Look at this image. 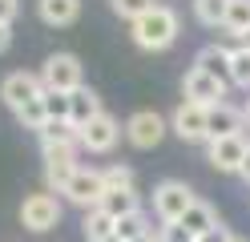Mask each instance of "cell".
I'll return each instance as SVG.
<instances>
[{
    "instance_id": "28",
    "label": "cell",
    "mask_w": 250,
    "mask_h": 242,
    "mask_svg": "<svg viewBox=\"0 0 250 242\" xmlns=\"http://www.w3.org/2000/svg\"><path fill=\"white\" fill-rule=\"evenodd\" d=\"M158 242H194V234L182 222H162L158 226Z\"/></svg>"
},
{
    "instance_id": "9",
    "label": "cell",
    "mask_w": 250,
    "mask_h": 242,
    "mask_svg": "<svg viewBox=\"0 0 250 242\" xmlns=\"http://www.w3.org/2000/svg\"><path fill=\"white\" fill-rule=\"evenodd\" d=\"M169 129L182 137V141H206L210 137V105H198V101H182L169 117Z\"/></svg>"
},
{
    "instance_id": "19",
    "label": "cell",
    "mask_w": 250,
    "mask_h": 242,
    "mask_svg": "<svg viewBox=\"0 0 250 242\" xmlns=\"http://www.w3.org/2000/svg\"><path fill=\"white\" fill-rule=\"evenodd\" d=\"M178 222H182V226H186V230H190L194 238H202V234H206V230H214V226L222 222V218L214 214V206H210V202H194V206L186 210V214H182Z\"/></svg>"
},
{
    "instance_id": "7",
    "label": "cell",
    "mask_w": 250,
    "mask_h": 242,
    "mask_svg": "<svg viewBox=\"0 0 250 242\" xmlns=\"http://www.w3.org/2000/svg\"><path fill=\"white\" fill-rule=\"evenodd\" d=\"M166 133H169V121L162 113H153V109H137V113H129V121H125V141H129L133 150H153Z\"/></svg>"
},
{
    "instance_id": "2",
    "label": "cell",
    "mask_w": 250,
    "mask_h": 242,
    "mask_svg": "<svg viewBox=\"0 0 250 242\" xmlns=\"http://www.w3.org/2000/svg\"><path fill=\"white\" fill-rule=\"evenodd\" d=\"M129 32H133L137 48H146V53H166V48L178 41L182 21H178V12L169 4H153L149 12L137 16V21H129Z\"/></svg>"
},
{
    "instance_id": "13",
    "label": "cell",
    "mask_w": 250,
    "mask_h": 242,
    "mask_svg": "<svg viewBox=\"0 0 250 242\" xmlns=\"http://www.w3.org/2000/svg\"><path fill=\"white\" fill-rule=\"evenodd\" d=\"M242 129H246V117H242L238 105H230V101L210 105V137H206V141H214V137H230V133H242Z\"/></svg>"
},
{
    "instance_id": "4",
    "label": "cell",
    "mask_w": 250,
    "mask_h": 242,
    "mask_svg": "<svg viewBox=\"0 0 250 242\" xmlns=\"http://www.w3.org/2000/svg\"><path fill=\"white\" fill-rule=\"evenodd\" d=\"M149 202H153V214H158V222H178L198 198H194V190L186 186V182H178V177H166V182L153 186V198H149Z\"/></svg>"
},
{
    "instance_id": "21",
    "label": "cell",
    "mask_w": 250,
    "mask_h": 242,
    "mask_svg": "<svg viewBox=\"0 0 250 242\" xmlns=\"http://www.w3.org/2000/svg\"><path fill=\"white\" fill-rule=\"evenodd\" d=\"M226 12H230V0H194V16L206 28H222L226 24Z\"/></svg>"
},
{
    "instance_id": "16",
    "label": "cell",
    "mask_w": 250,
    "mask_h": 242,
    "mask_svg": "<svg viewBox=\"0 0 250 242\" xmlns=\"http://www.w3.org/2000/svg\"><path fill=\"white\" fill-rule=\"evenodd\" d=\"M37 133H41V145H69V150H81V125H73L69 117L65 121H44Z\"/></svg>"
},
{
    "instance_id": "3",
    "label": "cell",
    "mask_w": 250,
    "mask_h": 242,
    "mask_svg": "<svg viewBox=\"0 0 250 242\" xmlns=\"http://www.w3.org/2000/svg\"><path fill=\"white\" fill-rule=\"evenodd\" d=\"M61 198L53 190H44V194H28V198L21 202V226L24 230H33V234H49L61 226Z\"/></svg>"
},
{
    "instance_id": "14",
    "label": "cell",
    "mask_w": 250,
    "mask_h": 242,
    "mask_svg": "<svg viewBox=\"0 0 250 242\" xmlns=\"http://www.w3.org/2000/svg\"><path fill=\"white\" fill-rule=\"evenodd\" d=\"M37 12H41L44 24L65 28V24H73L81 16V0H37Z\"/></svg>"
},
{
    "instance_id": "31",
    "label": "cell",
    "mask_w": 250,
    "mask_h": 242,
    "mask_svg": "<svg viewBox=\"0 0 250 242\" xmlns=\"http://www.w3.org/2000/svg\"><path fill=\"white\" fill-rule=\"evenodd\" d=\"M12 44V24H0V53H8Z\"/></svg>"
},
{
    "instance_id": "12",
    "label": "cell",
    "mask_w": 250,
    "mask_h": 242,
    "mask_svg": "<svg viewBox=\"0 0 250 242\" xmlns=\"http://www.w3.org/2000/svg\"><path fill=\"white\" fill-rule=\"evenodd\" d=\"M226 81H218V77H210L206 69H194L182 77V93H186V101H198V105H218V101H226Z\"/></svg>"
},
{
    "instance_id": "11",
    "label": "cell",
    "mask_w": 250,
    "mask_h": 242,
    "mask_svg": "<svg viewBox=\"0 0 250 242\" xmlns=\"http://www.w3.org/2000/svg\"><path fill=\"white\" fill-rule=\"evenodd\" d=\"M65 198H69L77 210H93V206H101V198H105V177H101V170L81 166V170L73 174V182H69V190H65Z\"/></svg>"
},
{
    "instance_id": "27",
    "label": "cell",
    "mask_w": 250,
    "mask_h": 242,
    "mask_svg": "<svg viewBox=\"0 0 250 242\" xmlns=\"http://www.w3.org/2000/svg\"><path fill=\"white\" fill-rule=\"evenodd\" d=\"M101 177H105V190H125V186H133V170L129 166H105L101 170Z\"/></svg>"
},
{
    "instance_id": "22",
    "label": "cell",
    "mask_w": 250,
    "mask_h": 242,
    "mask_svg": "<svg viewBox=\"0 0 250 242\" xmlns=\"http://www.w3.org/2000/svg\"><path fill=\"white\" fill-rule=\"evenodd\" d=\"M113 234H117L121 242H133V238H142V234H153V230H149V214H146V210H137V214H125V218H117Z\"/></svg>"
},
{
    "instance_id": "17",
    "label": "cell",
    "mask_w": 250,
    "mask_h": 242,
    "mask_svg": "<svg viewBox=\"0 0 250 242\" xmlns=\"http://www.w3.org/2000/svg\"><path fill=\"white\" fill-rule=\"evenodd\" d=\"M69 101H73V109H69V121H73V125H89L97 113H105V109H101V97L93 93L89 85L73 89V93H69Z\"/></svg>"
},
{
    "instance_id": "35",
    "label": "cell",
    "mask_w": 250,
    "mask_h": 242,
    "mask_svg": "<svg viewBox=\"0 0 250 242\" xmlns=\"http://www.w3.org/2000/svg\"><path fill=\"white\" fill-rule=\"evenodd\" d=\"M238 44H246V48H250V28H246V32H242V37H238Z\"/></svg>"
},
{
    "instance_id": "38",
    "label": "cell",
    "mask_w": 250,
    "mask_h": 242,
    "mask_svg": "<svg viewBox=\"0 0 250 242\" xmlns=\"http://www.w3.org/2000/svg\"><path fill=\"white\" fill-rule=\"evenodd\" d=\"M194 242H198V238H194Z\"/></svg>"
},
{
    "instance_id": "18",
    "label": "cell",
    "mask_w": 250,
    "mask_h": 242,
    "mask_svg": "<svg viewBox=\"0 0 250 242\" xmlns=\"http://www.w3.org/2000/svg\"><path fill=\"white\" fill-rule=\"evenodd\" d=\"M101 210H105V214H113V218L137 214V210H142V194H137L133 186H125V190H105V198H101Z\"/></svg>"
},
{
    "instance_id": "20",
    "label": "cell",
    "mask_w": 250,
    "mask_h": 242,
    "mask_svg": "<svg viewBox=\"0 0 250 242\" xmlns=\"http://www.w3.org/2000/svg\"><path fill=\"white\" fill-rule=\"evenodd\" d=\"M85 242H97V238H109L113 234V226H117V218L113 214H105L101 206H93V210H85Z\"/></svg>"
},
{
    "instance_id": "25",
    "label": "cell",
    "mask_w": 250,
    "mask_h": 242,
    "mask_svg": "<svg viewBox=\"0 0 250 242\" xmlns=\"http://www.w3.org/2000/svg\"><path fill=\"white\" fill-rule=\"evenodd\" d=\"M44 113H49V121H65L69 117V109H73V101H69V93H61V89H44Z\"/></svg>"
},
{
    "instance_id": "36",
    "label": "cell",
    "mask_w": 250,
    "mask_h": 242,
    "mask_svg": "<svg viewBox=\"0 0 250 242\" xmlns=\"http://www.w3.org/2000/svg\"><path fill=\"white\" fill-rule=\"evenodd\" d=\"M97 242H121V238H117V234H109V238H97Z\"/></svg>"
},
{
    "instance_id": "37",
    "label": "cell",
    "mask_w": 250,
    "mask_h": 242,
    "mask_svg": "<svg viewBox=\"0 0 250 242\" xmlns=\"http://www.w3.org/2000/svg\"><path fill=\"white\" fill-rule=\"evenodd\" d=\"M230 242H246V238H238V234H230Z\"/></svg>"
},
{
    "instance_id": "1",
    "label": "cell",
    "mask_w": 250,
    "mask_h": 242,
    "mask_svg": "<svg viewBox=\"0 0 250 242\" xmlns=\"http://www.w3.org/2000/svg\"><path fill=\"white\" fill-rule=\"evenodd\" d=\"M0 97H4V105L17 113V121L24 129H41L44 121H49V113H44V81L41 73H8L4 85H0Z\"/></svg>"
},
{
    "instance_id": "23",
    "label": "cell",
    "mask_w": 250,
    "mask_h": 242,
    "mask_svg": "<svg viewBox=\"0 0 250 242\" xmlns=\"http://www.w3.org/2000/svg\"><path fill=\"white\" fill-rule=\"evenodd\" d=\"M230 81H234L238 89L250 93V48H246V44L230 48Z\"/></svg>"
},
{
    "instance_id": "5",
    "label": "cell",
    "mask_w": 250,
    "mask_h": 242,
    "mask_svg": "<svg viewBox=\"0 0 250 242\" xmlns=\"http://www.w3.org/2000/svg\"><path fill=\"white\" fill-rule=\"evenodd\" d=\"M41 154H44V190L65 194L73 174L81 170L77 166V150H69V145H41Z\"/></svg>"
},
{
    "instance_id": "33",
    "label": "cell",
    "mask_w": 250,
    "mask_h": 242,
    "mask_svg": "<svg viewBox=\"0 0 250 242\" xmlns=\"http://www.w3.org/2000/svg\"><path fill=\"white\" fill-rule=\"evenodd\" d=\"M133 242H158V234H142V238H133Z\"/></svg>"
},
{
    "instance_id": "34",
    "label": "cell",
    "mask_w": 250,
    "mask_h": 242,
    "mask_svg": "<svg viewBox=\"0 0 250 242\" xmlns=\"http://www.w3.org/2000/svg\"><path fill=\"white\" fill-rule=\"evenodd\" d=\"M242 117H246V125H250V97H246V105H242Z\"/></svg>"
},
{
    "instance_id": "32",
    "label": "cell",
    "mask_w": 250,
    "mask_h": 242,
    "mask_svg": "<svg viewBox=\"0 0 250 242\" xmlns=\"http://www.w3.org/2000/svg\"><path fill=\"white\" fill-rule=\"evenodd\" d=\"M238 177H242V182L250 186V154H246V161H242V174H238Z\"/></svg>"
},
{
    "instance_id": "30",
    "label": "cell",
    "mask_w": 250,
    "mask_h": 242,
    "mask_svg": "<svg viewBox=\"0 0 250 242\" xmlns=\"http://www.w3.org/2000/svg\"><path fill=\"white\" fill-rule=\"evenodd\" d=\"M198 242H230V226H222V222H218L214 230H206V234H202Z\"/></svg>"
},
{
    "instance_id": "6",
    "label": "cell",
    "mask_w": 250,
    "mask_h": 242,
    "mask_svg": "<svg viewBox=\"0 0 250 242\" xmlns=\"http://www.w3.org/2000/svg\"><path fill=\"white\" fill-rule=\"evenodd\" d=\"M246 154H250V137L246 133H230V137L206 141V161H210L218 174H242Z\"/></svg>"
},
{
    "instance_id": "15",
    "label": "cell",
    "mask_w": 250,
    "mask_h": 242,
    "mask_svg": "<svg viewBox=\"0 0 250 242\" xmlns=\"http://www.w3.org/2000/svg\"><path fill=\"white\" fill-rule=\"evenodd\" d=\"M194 65H198V69H206L210 77L226 81V85H234V81H230V48H222V44H206V48H198Z\"/></svg>"
},
{
    "instance_id": "26",
    "label": "cell",
    "mask_w": 250,
    "mask_h": 242,
    "mask_svg": "<svg viewBox=\"0 0 250 242\" xmlns=\"http://www.w3.org/2000/svg\"><path fill=\"white\" fill-rule=\"evenodd\" d=\"M109 4H113V12L121 16V21H137V16L149 12L158 0H109Z\"/></svg>"
},
{
    "instance_id": "8",
    "label": "cell",
    "mask_w": 250,
    "mask_h": 242,
    "mask_svg": "<svg viewBox=\"0 0 250 242\" xmlns=\"http://www.w3.org/2000/svg\"><path fill=\"white\" fill-rule=\"evenodd\" d=\"M41 81L44 89H61V93H73L85 85V73H81V61L73 53H53L49 61L41 65Z\"/></svg>"
},
{
    "instance_id": "24",
    "label": "cell",
    "mask_w": 250,
    "mask_h": 242,
    "mask_svg": "<svg viewBox=\"0 0 250 242\" xmlns=\"http://www.w3.org/2000/svg\"><path fill=\"white\" fill-rule=\"evenodd\" d=\"M234 41L250 28V0H230V12H226V24H222Z\"/></svg>"
},
{
    "instance_id": "29",
    "label": "cell",
    "mask_w": 250,
    "mask_h": 242,
    "mask_svg": "<svg viewBox=\"0 0 250 242\" xmlns=\"http://www.w3.org/2000/svg\"><path fill=\"white\" fill-rule=\"evenodd\" d=\"M21 12V0H0V24H12Z\"/></svg>"
},
{
    "instance_id": "10",
    "label": "cell",
    "mask_w": 250,
    "mask_h": 242,
    "mask_svg": "<svg viewBox=\"0 0 250 242\" xmlns=\"http://www.w3.org/2000/svg\"><path fill=\"white\" fill-rule=\"evenodd\" d=\"M121 133H125V125L113 113H97L89 125H81V150L85 154H109L121 141Z\"/></svg>"
}]
</instances>
